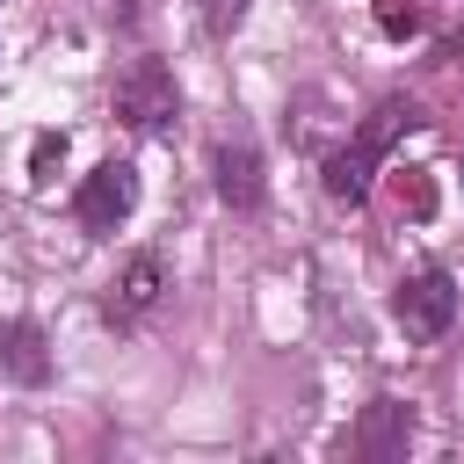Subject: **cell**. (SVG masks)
<instances>
[{
    "label": "cell",
    "mask_w": 464,
    "mask_h": 464,
    "mask_svg": "<svg viewBox=\"0 0 464 464\" xmlns=\"http://www.w3.org/2000/svg\"><path fill=\"white\" fill-rule=\"evenodd\" d=\"M413 123H420V109L399 102V94H384V102L355 123V138H348L341 152H326V196H334V203H362L370 181H377V167H384V152H392L399 130H413Z\"/></svg>",
    "instance_id": "6da1fadb"
},
{
    "label": "cell",
    "mask_w": 464,
    "mask_h": 464,
    "mask_svg": "<svg viewBox=\"0 0 464 464\" xmlns=\"http://www.w3.org/2000/svg\"><path fill=\"white\" fill-rule=\"evenodd\" d=\"M116 116H123L130 130H167V123L181 116L174 72H167L160 58H130V65L116 72Z\"/></svg>",
    "instance_id": "7a4b0ae2"
},
{
    "label": "cell",
    "mask_w": 464,
    "mask_h": 464,
    "mask_svg": "<svg viewBox=\"0 0 464 464\" xmlns=\"http://www.w3.org/2000/svg\"><path fill=\"white\" fill-rule=\"evenodd\" d=\"M130 210H138V167H130V160H102V167L72 188V218H80L87 239H109Z\"/></svg>",
    "instance_id": "3957f363"
},
{
    "label": "cell",
    "mask_w": 464,
    "mask_h": 464,
    "mask_svg": "<svg viewBox=\"0 0 464 464\" xmlns=\"http://www.w3.org/2000/svg\"><path fill=\"white\" fill-rule=\"evenodd\" d=\"M392 312H399L406 341H442L450 319H457V283H450V268H413V276H399Z\"/></svg>",
    "instance_id": "277c9868"
},
{
    "label": "cell",
    "mask_w": 464,
    "mask_h": 464,
    "mask_svg": "<svg viewBox=\"0 0 464 464\" xmlns=\"http://www.w3.org/2000/svg\"><path fill=\"white\" fill-rule=\"evenodd\" d=\"M160 290H167V268H160V254H130L123 261V276L109 283V326H138L152 304H160Z\"/></svg>",
    "instance_id": "5b68a950"
},
{
    "label": "cell",
    "mask_w": 464,
    "mask_h": 464,
    "mask_svg": "<svg viewBox=\"0 0 464 464\" xmlns=\"http://www.w3.org/2000/svg\"><path fill=\"white\" fill-rule=\"evenodd\" d=\"M406 442H413V413L399 399H370L362 420H355V457L392 464V457H406Z\"/></svg>",
    "instance_id": "8992f818"
},
{
    "label": "cell",
    "mask_w": 464,
    "mask_h": 464,
    "mask_svg": "<svg viewBox=\"0 0 464 464\" xmlns=\"http://www.w3.org/2000/svg\"><path fill=\"white\" fill-rule=\"evenodd\" d=\"M0 370L14 384H51V348H44V326L36 319H0Z\"/></svg>",
    "instance_id": "52a82bcc"
},
{
    "label": "cell",
    "mask_w": 464,
    "mask_h": 464,
    "mask_svg": "<svg viewBox=\"0 0 464 464\" xmlns=\"http://www.w3.org/2000/svg\"><path fill=\"white\" fill-rule=\"evenodd\" d=\"M218 196H225L232 210H261L268 181H261V152H254L246 138H225V145H218Z\"/></svg>",
    "instance_id": "ba28073f"
},
{
    "label": "cell",
    "mask_w": 464,
    "mask_h": 464,
    "mask_svg": "<svg viewBox=\"0 0 464 464\" xmlns=\"http://www.w3.org/2000/svg\"><path fill=\"white\" fill-rule=\"evenodd\" d=\"M428 22V0H377V29L384 36H413Z\"/></svg>",
    "instance_id": "9c48e42d"
},
{
    "label": "cell",
    "mask_w": 464,
    "mask_h": 464,
    "mask_svg": "<svg viewBox=\"0 0 464 464\" xmlns=\"http://www.w3.org/2000/svg\"><path fill=\"white\" fill-rule=\"evenodd\" d=\"M196 14H203L210 36H232V22L246 14V0H196Z\"/></svg>",
    "instance_id": "30bf717a"
},
{
    "label": "cell",
    "mask_w": 464,
    "mask_h": 464,
    "mask_svg": "<svg viewBox=\"0 0 464 464\" xmlns=\"http://www.w3.org/2000/svg\"><path fill=\"white\" fill-rule=\"evenodd\" d=\"M58 160H65V138H58V130H44V138H36V152H29V167H36V174H29V181H36V188H44V181H51V167H58Z\"/></svg>",
    "instance_id": "8fae6325"
},
{
    "label": "cell",
    "mask_w": 464,
    "mask_h": 464,
    "mask_svg": "<svg viewBox=\"0 0 464 464\" xmlns=\"http://www.w3.org/2000/svg\"><path fill=\"white\" fill-rule=\"evenodd\" d=\"M399 210H413V218H428V210H435V188H428V174L399 181Z\"/></svg>",
    "instance_id": "7c38bea8"
},
{
    "label": "cell",
    "mask_w": 464,
    "mask_h": 464,
    "mask_svg": "<svg viewBox=\"0 0 464 464\" xmlns=\"http://www.w3.org/2000/svg\"><path fill=\"white\" fill-rule=\"evenodd\" d=\"M109 14H116V22H130V14H138V7H130V0H109Z\"/></svg>",
    "instance_id": "4fadbf2b"
}]
</instances>
